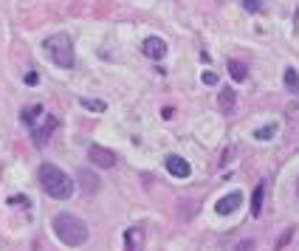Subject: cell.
I'll use <instances>...</instances> for the list:
<instances>
[{
  "label": "cell",
  "instance_id": "obj_1",
  "mask_svg": "<svg viewBox=\"0 0 299 251\" xmlns=\"http://www.w3.org/2000/svg\"><path fill=\"white\" fill-rule=\"evenodd\" d=\"M51 229H54V237L60 240V243L71 245V248H79V245L88 243V237H91V232H88V226L79 220V217H73V214L68 212H60L51 217Z\"/></svg>",
  "mask_w": 299,
  "mask_h": 251
},
{
  "label": "cell",
  "instance_id": "obj_2",
  "mask_svg": "<svg viewBox=\"0 0 299 251\" xmlns=\"http://www.w3.org/2000/svg\"><path fill=\"white\" fill-rule=\"evenodd\" d=\"M37 181H40V186H43V192L48 198L65 201V198L73 195V181L54 164H40L37 166Z\"/></svg>",
  "mask_w": 299,
  "mask_h": 251
},
{
  "label": "cell",
  "instance_id": "obj_3",
  "mask_svg": "<svg viewBox=\"0 0 299 251\" xmlns=\"http://www.w3.org/2000/svg\"><path fill=\"white\" fill-rule=\"evenodd\" d=\"M43 51L48 54V60L54 62V65H60V68H73V62H76L68 34H51V37L43 43Z\"/></svg>",
  "mask_w": 299,
  "mask_h": 251
},
{
  "label": "cell",
  "instance_id": "obj_4",
  "mask_svg": "<svg viewBox=\"0 0 299 251\" xmlns=\"http://www.w3.org/2000/svg\"><path fill=\"white\" fill-rule=\"evenodd\" d=\"M88 161L102 166V170H113V166H116V153L107 150V147H99V144H91V147H88Z\"/></svg>",
  "mask_w": 299,
  "mask_h": 251
},
{
  "label": "cell",
  "instance_id": "obj_5",
  "mask_svg": "<svg viewBox=\"0 0 299 251\" xmlns=\"http://www.w3.org/2000/svg\"><path fill=\"white\" fill-rule=\"evenodd\" d=\"M57 127H60V119H57V116H45L40 127L31 130V138H34L37 147H45V144H48V138H51V133H54Z\"/></svg>",
  "mask_w": 299,
  "mask_h": 251
},
{
  "label": "cell",
  "instance_id": "obj_6",
  "mask_svg": "<svg viewBox=\"0 0 299 251\" xmlns=\"http://www.w3.org/2000/svg\"><path fill=\"white\" fill-rule=\"evenodd\" d=\"M167 172H170L172 178H189L192 175V166L186 158H181V155H167Z\"/></svg>",
  "mask_w": 299,
  "mask_h": 251
},
{
  "label": "cell",
  "instance_id": "obj_7",
  "mask_svg": "<svg viewBox=\"0 0 299 251\" xmlns=\"http://www.w3.org/2000/svg\"><path fill=\"white\" fill-rule=\"evenodd\" d=\"M141 51H144L150 60H155V62H161L167 57V43L161 37H147L144 40V45H141Z\"/></svg>",
  "mask_w": 299,
  "mask_h": 251
},
{
  "label": "cell",
  "instance_id": "obj_8",
  "mask_svg": "<svg viewBox=\"0 0 299 251\" xmlns=\"http://www.w3.org/2000/svg\"><path fill=\"white\" fill-rule=\"evenodd\" d=\"M240 203H243V195H240V192H229V195H223L218 203H214V212L226 217V214L234 212V209H240Z\"/></svg>",
  "mask_w": 299,
  "mask_h": 251
},
{
  "label": "cell",
  "instance_id": "obj_9",
  "mask_svg": "<svg viewBox=\"0 0 299 251\" xmlns=\"http://www.w3.org/2000/svg\"><path fill=\"white\" fill-rule=\"evenodd\" d=\"M124 251H144V232L141 229H127L124 232Z\"/></svg>",
  "mask_w": 299,
  "mask_h": 251
},
{
  "label": "cell",
  "instance_id": "obj_10",
  "mask_svg": "<svg viewBox=\"0 0 299 251\" xmlns=\"http://www.w3.org/2000/svg\"><path fill=\"white\" fill-rule=\"evenodd\" d=\"M79 184H82V189H85V195H96L102 181H99V175H93L91 170H79Z\"/></svg>",
  "mask_w": 299,
  "mask_h": 251
},
{
  "label": "cell",
  "instance_id": "obj_11",
  "mask_svg": "<svg viewBox=\"0 0 299 251\" xmlns=\"http://www.w3.org/2000/svg\"><path fill=\"white\" fill-rule=\"evenodd\" d=\"M234 104H237V96H234V91H232V88H223V91H220V96H218V110H220V113H232Z\"/></svg>",
  "mask_w": 299,
  "mask_h": 251
},
{
  "label": "cell",
  "instance_id": "obj_12",
  "mask_svg": "<svg viewBox=\"0 0 299 251\" xmlns=\"http://www.w3.org/2000/svg\"><path fill=\"white\" fill-rule=\"evenodd\" d=\"M263 201H265V184H257L254 195H251V217H260V214H263Z\"/></svg>",
  "mask_w": 299,
  "mask_h": 251
},
{
  "label": "cell",
  "instance_id": "obj_13",
  "mask_svg": "<svg viewBox=\"0 0 299 251\" xmlns=\"http://www.w3.org/2000/svg\"><path fill=\"white\" fill-rule=\"evenodd\" d=\"M37 116H43V104H31V107H23V113H20L23 124H29V127H34Z\"/></svg>",
  "mask_w": 299,
  "mask_h": 251
},
{
  "label": "cell",
  "instance_id": "obj_14",
  "mask_svg": "<svg viewBox=\"0 0 299 251\" xmlns=\"http://www.w3.org/2000/svg\"><path fill=\"white\" fill-rule=\"evenodd\" d=\"M229 74H232L234 82H246V76H249V68H246L243 62H237V60H229Z\"/></svg>",
  "mask_w": 299,
  "mask_h": 251
},
{
  "label": "cell",
  "instance_id": "obj_15",
  "mask_svg": "<svg viewBox=\"0 0 299 251\" xmlns=\"http://www.w3.org/2000/svg\"><path fill=\"white\" fill-rule=\"evenodd\" d=\"M79 107H85V110H91V113H104L107 104H104L102 99H79Z\"/></svg>",
  "mask_w": 299,
  "mask_h": 251
},
{
  "label": "cell",
  "instance_id": "obj_16",
  "mask_svg": "<svg viewBox=\"0 0 299 251\" xmlns=\"http://www.w3.org/2000/svg\"><path fill=\"white\" fill-rule=\"evenodd\" d=\"M285 88L293 93H299V74L293 71V68H285Z\"/></svg>",
  "mask_w": 299,
  "mask_h": 251
},
{
  "label": "cell",
  "instance_id": "obj_17",
  "mask_svg": "<svg viewBox=\"0 0 299 251\" xmlns=\"http://www.w3.org/2000/svg\"><path fill=\"white\" fill-rule=\"evenodd\" d=\"M293 232H296V229H293V226H288L285 232H282L280 237H277L274 248H277V251H282V248H285V245H288V243H291V240H293Z\"/></svg>",
  "mask_w": 299,
  "mask_h": 251
},
{
  "label": "cell",
  "instance_id": "obj_18",
  "mask_svg": "<svg viewBox=\"0 0 299 251\" xmlns=\"http://www.w3.org/2000/svg\"><path fill=\"white\" fill-rule=\"evenodd\" d=\"M274 135H277V124H268V127L257 130L254 138H257V141H268V138H274Z\"/></svg>",
  "mask_w": 299,
  "mask_h": 251
},
{
  "label": "cell",
  "instance_id": "obj_19",
  "mask_svg": "<svg viewBox=\"0 0 299 251\" xmlns=\"http://www.w3.org/2000/svg\"><path fill=\"white\" fill-rule=\"evenodd\" d=\"M240 3H243V9L249 14H257L260 9H263V3H260V0H240Z\"/></svg>",
  "mask_w": 299,
  "mask_h": 251
},
{
  "label": "cell",
  "instance_id": "obj_20",
  "mask_svg": "<svg viewBox=\"0 0 299 251\" xmlns=\"http://www.w3.org/2000/svg\"><path fill=\"white\" fill-rule=\"evenodd\" d=\"M201 82H203V85H209V88L218 85V74H214V71H203V74H201Z\"/></svg>",
  "mask_w": 299,
  "mask_h": 251
},
{
  "label": "cell",
  "instance_id": "obj_21",
  "mask_svg": "<svg viewBox=\"0 0 299 251\" xmlns=\"http://www.w3.org/2000/svg\"><path fill=\"white\" fill-rule=\"evenodd\" d=\"M23 82H25V85H29V88H34L37 82H40V74H37V71H29V74L23 76Z\"/></svg>",
  "mask_w": 299,
  "mask_h": 251
},
{
  "label": "cell",
  "instance_id": "obj_22",
  "mask_svg": "<svg viewBox=\"0 0 299 251\" xmlns=\"http://www.w3.org/2000/svg\"><path fill=\"white\" fill-rule=\"evenodd\" d=\"M9 203H12V206H29V201H25L23 195H17V198H9Z\"/></svg>",
  "mask_w": 299,
  "mask_h": 251
},
{
  "label": "cell",
  "instance_id": "obj_23",
  "mask_svg": "<svg viewBox=\"0 0 299 251\" xmlns=\"http://www.w3.org/2000/svg\"><path fill=\"white\" fill-rule=\"evenodd\" d=\"M232 155H234V147H229L226 153H223V161H220V166H226L229 161H232Z\"/></svg>",
  "mask_w": 299,
  "mask_h": 251
},
{
  "label": "cell",
  "instance_id": "obj_24",
  "mask_svg": "<svg viewBox=\"0 0 299 251\" xmlns=\"http://www.w3.org/2000/svg\"><path fill=\"white\" fill-rule=\"evenodd\" d=\"M251 248H254V243H251V240H246V243L234 245V251H251Z\"/></svg>",
  "mask_w": 299,
  "mask_h": 251
},
{
  "label": "cell",
  "instance_id": "obj_25",
  "mask_svg": "<svg viewBox=\"0 0 299 251\" xmlns=\"http://www.w3.org/2000/svg\"><path fill=\"white\" fill-rule=\"evenodd\" d=\"M296 195H299V181H296Z\"/></svg>",
  "mask_w": 299,
  "mask_h": 251
},
{
  "label": "cell",
  "instance_id": "obj_26",
  "mask_svg": "<svg viewBox=\"0 0 299 251\" xmlns=\"http://www.w3.org/2000/svg\"><path fill=\"white\" fill-rule=\"evenodd\" d=\"M218 3H229V0H218Z\"/></svg>",
  "mask_w": 299,
  "mask_h": 251
}]
</instances>
